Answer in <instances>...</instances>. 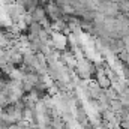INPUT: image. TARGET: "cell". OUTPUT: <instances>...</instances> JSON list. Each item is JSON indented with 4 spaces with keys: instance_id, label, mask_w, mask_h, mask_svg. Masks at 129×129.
I'll return each instance as SVG.
<instances>
[{
    "instance_id": "6da1fadb",
    "label": "cell",
    "mask_w": 129,
    "mask_h": 129,
    "mask_svg": "<svg viewBox=\"0 0 129 129\" xmlns=\"http://www.w3.org/2000/svg\"><path fill=\"white\" fill-rule=\"evenodd\" d=\"M51 42L53 47L59 51H63L68 47V38L64 36L63 32H51Z\"/></svg>"
},
{
    "instance_id": "7a4b0ae2",
    "label": "cell",
    "mask_w": 129,
    "mask_h": 129,
    "mask_svg": "<svg viewBox=\"0 0 129 129\" xmlns=\"http://www.w3.org/2000/svg\"><path fill=\"white\" fill-rule=\"evenodd\" d=\"M96 83L104 89V90H107V89H110L111 86H113V80L110 78V75L107 74V71L104 69V68H101V69H98L96 72Z\"/></svg>"
},
{
    "instance_id": "3957f363",
    "label": "cell",
    "mask_w": 129,
    "mask_h": 129,
    "mask_svg": "<svg viewBox=\"0 0 129 129\" xmlns=\"http://www.w3.org/2000/svg\"><path fill=\"white\" fill-rule=\"evenodd\" d=\"M45 12H47V15L53 20V21H57V20H62V9H60V6L57 5V3H53V2H48L47 5H45Z\"/></svg>"
},
{
    "instance_id": "277c9868",
    "label": "cell",
    "mask_w": 129,
    "mask_h": 129,
    "mask_svg": "<svg viewBox=\"0 0 129 129\" xmlns=\"http://www.w3.org/2000/svg\"><path fill=\"white\" fill-rule=\"evenodd\" d=\"M6 105H9V99H8V95L3 92V90H0V107H6Z\"/></svg>"
},
{
    "instance_id": "5b68a950",
    "label": "cell",
    "mask_w": 129,
    "mask_h": 129,
    "mask_svg": "<svg viewBox=\"0 0 129 129\" xmlns=\"http://www.w3.org/2000/svg\"><path fill=\"white\" fill-rule=\"evenodd\" d=\"M8 129H18V125H9Z\"/></svg>"
}]
</instances>
